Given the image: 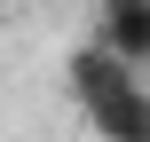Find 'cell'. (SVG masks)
<instances>
[{"label": "cell", "instance_id": "2", "mask_svg": "<svg viewBox=\"0 0 150 142\" xmlns=\"http://www.w3.org/2000/svg\"><path fill=\"white\" fill-rule=\"evenodd\" d=\"M95 40L134 71H150V0H95Z\"/></svg>", "mask_w": 150, "mask_h": 142}, {"label": "cell", "instance_id": "1", "mask_svg": "<svg viewBox=\"0 0 150 142\" xmlns=\"http://www.w3.org/2000/svg\"><path fill=\"white\" fill-rule=\"evenodd\" d=\"M79 119H87V126H95L103 142H150V87H142V79H127V87L95 95Z\"/></svg>", "mask_w": 150, "mask_h": 142}, {"label": "cell", "instance_id": "4", "mask_svg": "<svg viewBox=\"0 0 150 142\" xmlns=\"http://www.w3.org/2000/svg\"><path fill=\"white\" fill-rule=\"evenodd\" d=\"M0 16H8V0H0Z\"/></svg>", "mask_w": 150, "mask_h": 142}, {"label": "cell", "instance_id": "3", "mask_svg": "<svg viewBox=\"0 0 150 142\" xmlns=\"http://www.w3.org/2000/svg\"><path fill=\"white\" fill-rule=\"evenodd\" d=\"M127 79H142L127 55H111L103 40H87V47H71V63H63V87H71V103L87 111L95 95H111V87H127Z\"/></svg>", "mask_w": 150, "mask_h": 142}]
</instances>
